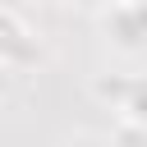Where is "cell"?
<instances>
[{
	"label": "cell",
	"instance_id": "8992f818",
	"mask_svg": "<svg viewBox=\"0 0 147 147\" xmlns=\"http://www.w3.org/2000/svg\"><path fill=\"white\" fill-rule=\"evenodd\" d=\"M60 147H106V142H101L96 133H83V129H78V133H69V138H64Z\"/></svg>",
	"mask_w": 147,
	"mask_h": 147
},
{
	"label": "cell",
	"instance_id": "7a4b0ae2",
	"mask_svg": "<svg viewBox=\"0 0 147 147\" xmlns=\"http://www.w3.org/2000/svg\"><path fill=\"white\" fill-rule=\"evenodd\" d=\"M37 60H41V41H37L32 28L23 23V14L9 9V5H0V64L28 69V64H37Z\"/></svg>",
	"mask_w": 147,
	"mask_h": 147
},
{
	"label": "cell",
	"instance_id": "6da1fadb",
	"mask_svg": "<svg viewBox=\"0 0 147 147\" xmlns=\"http://www.w3.org/2000/svg\"><path fill=\"white\" fill-rule=\"evenodd\" d=\"M101 23L119 51H142L147 46V0H110L101 9Z\"/></svg>",
	"mask_w": 147,
	"mask_h": 147
},
{
	"label": "cell",
	"instance_id": "3957f363",
	"mask_svg": "<svg viewBox=\"0 0 147 147\" xmlns=\"http://www.w3.org/2000/svg\"><path fill=\"white\" fill-rule=\"evenodd\" d=\"M133 87H138V78H124V74H96V83H92L96 101H110V110H124Z\"/></svg>",
	"mask_w": 147,
	"mask_h": 147
},
{
	"label": "cell",
	"instance_id": "52a82bcc",
	"mask_svg": "<svg viewBox=\"0 0 147 147\" xmlns=\"http://www.w3.org/2000/svg\"><path fill=\"white\" fill-rule=\"evenodd\" d=\"M92 5H106V0H92Z\"/></svg>",
	"mask_w": 147,
	"mask_h": 147
},
{
	"label": "cell",
	"instance_id": "5b68a950",
	"mask_svg": "<svg viewBox=\"0 0 147 147\" xmlns=\"http://www.w3.org/2000/svg\"><path fill=\"white\" fill-rule=\"evenodd\" d=\"M110 147H147V129H138V124L119 119V133H115V142H110Z\"/></svg>",
	"mask_w": 147,
	"mask_h": 147
},
{
	"label": "cell",
	"instance_id": "277c9868",
	"mask_svg": "<svg viewBox=\"0 0 147 147\" xmlns=\"http://www.w3.org/2000/svg\"><path fill=\"white\" fill-rule=\"evenodd\" d=\"M124 119L138 124V129H147V83H142V78H138V87H133V96H129V106H124Z\"/></svg>",
	"mask_w": 147,
	"mask_h": 147
}]
</instances>
